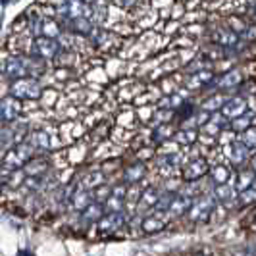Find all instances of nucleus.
Listing matches in <instances>:
<instances>
[{
	"mask_svg": "<svg viewBox=\"0 0 256 256\" xmlns=\"http://www.w3.org/2000/svg\"><path fill=\"white\" fill-rule=\"evenodd\" d=\"M241 79H243V76H241L237 70H233L230 74L220 77L218 81H216V85H218V87H237V85L241 83Z\"/></svg>",
	"mask_w": 256,
	"mask_h": 256,
	"instance_id": "25",
	"label": "nucleus"
},
{
	"mask_svg": "<svg viewBox=\"0 0 256 256\" xmlns=\"http://www.w3.org/2000/svg\"><path fill=\"white\" fill-rule=\"evenodd\" d=\"M31 54H33V58H38V60H52L60 54V44L52 38L37 37L33 38Z\"/></svg>",
	"mask_w": 256,
	"mask_h": 256,
	"instance_id": "5",
	"label": "nucleus"
},
{
	"mask_svg": "<svg viewBox=\"0 0 256 256\" xmlns=\"http://www.w3.org/2000/svg\"><path fill=\"white\" fill-rule=\"evenodd\" d=\"M252 122H254V114L252 112H246V114L239 116L237 120L231 122V129L233 131H239V133H244L246 129L252 128Z\"/></svg>",
	"mask_w": 256,
	"mask_h": 256,
	"instance_id": "20",
	"label": "nucleus"
},
{
	"mask_svg": "<svg viewBox=\"0 0 256 256\" xmlns=\"http://www.w3.org/2000/svg\"><path fill=\"white\" fill-rule=\"evenodd\" d=\"M31 158H33V148L27 142L16 144L14 148H10L8 152L4 154V158H2V170H6L8 174L20 172Z\"/></svg>",
	"mask_w": 256,
	"mask_h": 256,
	"instance_id": "2",
	"label": "nucleus"
},
{
	"mask_svg": "<svg viewBox=\"0 0 256 256\" xmlns=\"http://www.w3.org/2000/svg\"><path fill=\"white\" fill-rule=\"evenodd\" d=\"M250 14L256 18V2H254V4H250Z\"/></svg>",
	"mask_w": 256,
	"mask_h": 256,
	"instance_id": "37",
	"label": "nucleus"
},
{
	"mask_svg": "<svg viewBox=\"0 0 256 256\" xmlns=\"http://www.w3.org/2000/svg\"><path fill=\"white\" fill-rule=\"evenodd\" d=\"M168 226V220L162 214H152L142 222V230L146 233H156V231H162Z\"/></svg>",
	"mask_w": 256,
	"mask_h": 256,
	"instance_id": "17",
	"label": "nucleus"
},
{
	"mask_svg": "<svg viewBox=\"0 0 256 256\" xmlns=\"http://www.w3.org/2000/svg\"><path fill=\"white\" fill-rule=\"evenodd\" d=\"M124 222L126 220H124L122 212H110L98 222V230L102 233H114V231H120L124 228Z\"/></svg>",
	"mask_w": 256,
	"mask_h": 256,
	"instance_id": "12",
	"label": "nucleus"
},
{
	"mask_svg": "<svg viewBox=\"0 0 256 256\" xmlns=\"http://www.w3.org/2000/svg\"><path fill=\"white\" fill-rule=\"evenodd\" d=\"M92 202H94V200H92V192L85 191V189H79V191H76L70 196V204L74 206L76 210H81V212H83L85 208H89Z\"/></svg>",
	"mask_w": 256,
	"mask_h": 256,
	"instance_id": "15",
	"label": "nucleus"
},
{
	"mask_svg": "<svg viewBox=\"0 0 256 256\" xmlns=\"http://www.w3.org/2000/svg\"><path fill=\"white\" fill-rule=\"evenodd\" d=\"M214 206H216V198H212V196H198L196 200H192V204L187 214H189V218L192 222H206L212 216Z\"/></svg>",
	"mask_w": 256,
	"mask_h": 256,
	"instance_id": "7",
	"label": "nucleus"
},
{
	"mask_svg": "<svg viewBox=\"0 0 256 256\" xmlns=\"http://www.w3.org/2000/svg\"><path fill=\"white\" fill-rule=\"evenodd\" d=\"M196 131L194 129H181L180 133L176 135V139L181 142V144H192V142L196 141Z\"/></svg>",
	"mask_w": 256,
	"mask_h": 256,
	"instance_id": "31",
	"label": "nucleus"
},
{
	"mask_svg": "<svg viewBox=\"0 0 256 256\" xmlns=\"http://www.w3.org/2000/svg\"><path fill=\"white\" fill-rule=\"evenodd\" d=\"M48 170V160L46 158H31L29 162H27L26 166L22 168V174L26 176V178H33V180H42V176H44V172Z\"/></svg>",
	"mask_w": 256,
	"mask_h": 256,
	"instance_id": "8",
	"label": "nucleus"
},
{
	"mask_svg": "<svg viewBox=\"0 0 256 256\" xmlns=\"http://www.w3.org/2000/svg\"><path fill=\"white\" fill-rule=\"evenodd\" d=\"M142 204L144 206H152V208H156V204H158V198H160V192L156 191L154 187H150V189H146V191L142 192Z\"/></svg>",
	"mask_w": 256,
	"mask_h": 256,
	"instance_id": "30",
	"label": "nucleus"
},
{
	"mask_svg": "<svg viewBox=\"0 0 256 256\" xmlns=\"http://www.w3.org/2000/svg\"><path fill=\"white\" fill-rule=\"evenodd\" d=\"M104 218V206L92 202L89 208L83 210V220L85 222H100Z\"/></svg>",
	"mask_w": 256,
	"mask_h": 256,
	"instance_id": "24",
	"label": "nucleus"
},
{
	"mask_svg": "<svg viewBox=\"0 0 256 256\" xmlns=\"http://www.w3.org/2000/svg\"><path fill=\"white\" fill-rule=\"evenodd\" d=\"M68 27L72 29V31H76V33H81V35H90L92 33V24H90V20L87 18H79V20H72V22H68Z\"/></svg>",
	"mask_w": 256,
	"mask_h": 256,
	"instance_id": "21",
	"label": "nucleus"
},
{
	"mask_svg": "<svg viewBox=\"0 0 256 256\" xmlns=\"http://www.w3.org/2000/svg\"><path fill=\"white\" fill-rule=\"evenodd\" d=\"M226 156L230 158L233 166H241L248 160V150L243 146V142H231L226 146Z\"/></svg>",
	"mask_w": 256,
	"mask_h": 256,
	"instance_id": "13",
	"label": "nucleus"
},
{
	"mask_svg": "<svg viewBox=\"0 0 256 256\" xmlns=\"http://www.w3.org/2000/svg\"><path fill=\"white\" fill-rule=\"evenodd\" d=\"M26 142L33 150H46V148H50V137L44 131H33V133H29Z\"/></svg>",
	"mask_w": 256,
	"mask_h": 256,
	"instance_id": "14",
	"label": "nucleus"
},
{
	"mask_svg": "<svg viewBox=\"0 0 256 256\" xmlns=\"http://www.w3.org/2000/svg\"><path fill=\"white\" fill-rule=\"evenodd\" d=\"M181 104H183V98L181 96H178V94H172V96H168V98H164L162 102L158 104L160 106V110H176V108H180Z\"/></svg>",
	"mask_w": 256,
	"mask_h": 256,
	"instance_id": "29",
	"label": "nucleus"
},
{
	"mask_svg": "<svg viewBox=\"0 0 256 256\" xmlns=\"http://www.w3.org/2000/svg\"><path fill=\"white\" fill-rule=\"evenodd\" d=\"M210 178H212V183H214V187H218V185H226V183H230V180H231V168L230 166H216V168H212V172H210Z\"/></svg>",
	"mask_w": 256,
	"mask_h": 256,
	"instance_id": "18",
	"label": "nucleus"
},
{
	"mask_svg": "<svg viewBox=\"0 0 256 256\" xmlns=\"http://www.w3.org/2000/svg\"><path fill=\"white\" fill-rule=\"evenodd\" d=\"M241 142L246 150H256V126H252L250 129H246L241 137Z\"/></svg>",
	"mask_w": 256,
	"mask_h": 256,
	"instance_id": "28",
	"label": "nucleus"
},
{
	"mask_svg": "<svg viewBox=\"0 0 256 256\" xmlns=\"http://www.w3.org/2000/svg\"><path fill=\"white\" fill-rule=\"evenodd\" d=\"M44 74V60L38 58H27V56H16L8 58L4 64V76L12 81L18 79H35Z\"/></svg>",
	"mask_w": 256,
	"mask_h": 256,
	"instance_id": "1",
	"label": "nucleus"
},
{
	"mask_svg": "<svg viewBox=\"0 0 256 256\" xmlns=\"http://www.w3.org/2000/svg\"><path fill=\"white\" fill-rule=\"evenodd\" d=\"M208 174V162H206L204 158H196V160H192L189 162L185 170H183V180L185 181H196L200 180L202 176Z\"/></svg>",
	"mask_w": 256,
	"mask_h": 256,
	"instance_id": "10",
	"label": "nucleus"
},
{
	"mask_svg": "<svg viewBox=\"0 0 256 256\" xmlns=\"http://www.w3.org/2000/svg\"><path fill=\"white\" fill-rule=\"evenodd\" d=\"M250 172L254 174V178H256V156H254V158H252V170H250Z\"/></svg>",
	"mask_w": 256,
	"mask_h": 256,
	"instance_id": "36",
	"label": "nucleus"
},
{
	"mask_svg": "<svg viewBox=\"0 0 256 256\" xmlns=\"http://www.w3.org/2000/svg\"><path fill=\"white\" fill-rule=\"evenodd\" d=\"M122 204H124V198H120L116 194H110V198L106 200V208L110 212H122Z\"/></svg>",
	"mask_w": 256,
	"mask_h": 256,
	"instance_id": "34",
	"label": "nucleus"
},
{
	"mask_svg": "<svg viewBox=\"0 0 256 256\" xmlns=\"http://www.w3.org/2000/svg\"><path fill=\"white\" fill-rule=\"evenodd\" d=\"M256 181V178H254V174L252 172H246V170H243L239 176H237V185H235V189H239V191L243 192V191H246L252 183Z\"/></svg>",
	"mask_w": 256,
	"mask_h": 256,
	"instance_id": "26",
	"label": "nucleus"
},
{
	"mask_svg": "<svg viewBox=\"0 0 256 256\" xmlns=\"http://www.w3.org/2000/svg\"><path fill=\"white\" fill-rule=\"evenodd\" d=\"M222 114H224V118L237 120L239 116L246 114V100L243 96H231V98H228V102L222 106Z\"/></svg>",
	"mask_w": 256,
	"mask_h": 256,
	"instance_id": "9",
	"label": "nucleus"
},
{
	"mask_svg": "<svg viewBox=\"0 0 256 256\" xmlns=\"http://www.w3.org/2000/svg\"><path fill=\"white\" fill-rule=\"evenodd\" d=\"M226 102H228V96H224V94H214V96H210L208 100L202 102V110H204L206 114H210V112L222 110V106Z\"/></svg>",
	"mask_w": 256,
	"mask_h": 256,
	"instance_id": "23",
	"label": "nucleus"
},
{
	"mask_svg": "<svg viewBox=\"0 0 256 256\" xmlns=\"http://www.w3.org/2000/svg\"><path fill=\"white\" fill-rule=\"evenodd\" d=\"M214 198L220 200V202H231V200L235 198V187H233L231 183L214 187Z\"/></svg>",
	"mask_w": 256,
	"mask_h": 256,
	"instance_id": "19",
	"label": "nucleus"
},
{
	"mask_svg": "<svg viewBox=\"0 0 256 256\" xmlns=\"http://www.w3.org/2000/svg\"><path fill=\"white\" fill-rule=\"evenodd\" d=\"M212 40H214L218 46L231 48V46H237V44H239V33L233 31V29H228V27H220V29L214 31Z\"/></svg>",
	"mask_w": 256,
	"mask_h": 256,
	"instance_id": "11",
	"label": "nucleus"
},
{
	"mask_svg": "<svg viewBox=\"0 0 256 256\" xmlns=\"http://www.w3.org/2000/svg\"><path fill=\"white\" fill-rule=\"evenodd\" d=\"M100 185H104V174L102 172H90L89 176L83 180V189L85 191H94Z\"/></svg>",
	"mask_w": 256,
	"mask_h": 256,
	"instance_id": "22",
	"label": "nucleus"
},
{
	"mask_svg": "<svg viewBox=\"0 0 256 256\" xmlns=\"http://www.w3.org/2000/svg\"><path fill=\"white\" fill-rule=\"evenodd\" d=\"M22 114V102L14 96H4L0 98V128L12 126Z\"/></svg>",
	"mask_w": 256,
	"mask_h": 256,
	"instance_id": "6",
	"label": "nucleus"
},
{
	"mask_svg": "<svg viewBox=\"0 0 256 256\" xmlns=\"http://www.w3.org/2000/svg\"><path fill=\"white\" fill-rule=\"evenodd\" d=\"M212 81V74L210 72H198V74H194L191 79V85H206V83H210Z\"/></svg>",
	"mask_w": 256,
	"mask_h": 256,
	"instance_id": "33",
	"label": "nucleus"
},
{
	"mask_svg": "<svg viewBox=\"0 0 256 256\" xmlns=\"http://www.w3.org/2000/svg\"><path fill=\"white\" fill-rule=\"evenodd\" d=\"M220 129H222V122H208L204 126V133H208V135L212 133V137H214L220 133Z\"/></svg>",
	"mask_w": 256,
	"mask_h": 256,
	"instance_id": "35",
	"label": "nucleus"
},
{
	"mask_svg": "<svg viewBox=\"0 0 256 256\" xmlns=\"http://www.w3.org/2000/svg\"><path fill=\"white\" fill-rule=\"evenodd\" d=\"M192 204V198L191 196H187V194H176L174 196V200H172V206H170V214H174V216H181V214H185V212H189V208Z\"/></svg>",
	"mask_w": 256,
	"mask_h": 256,
	"instance_id": "16",
	"label": "nucleus"
},
{
	"mask_svg": "<svg viewBox=\"0 0 256 256\" xmlns=\"http://www.w3.org/2000/svg\"><path fill=\"white\" fill-rule=\"evenodd\" d=\"M144 174H146V170H144V166H142V164L129 166L128 170H126V181H128V183H137V181L141 180Z\"/></svg>",
	"mask_w": 256,
	"mask_h": 256,
	"instance_id": "27",
	"label": "nucleus"
},
{
	"mask_svg": "<svg viewBox=\"0 0 256 256\" xmlns=\"http://www.w3.org/2000/svg\"><path fill=\"white\" fill-rule=\"evenodd\" d=\"M24 137H27V128L22 124L0 128V152H8L16 144H22Z\"/></svg>",
	"mask_w": 256,
	"mask_h": 256,
	"instance_id": "4",
	"label": "nucleus"
},
{
	"mask_svg": "<svg viewBox=\"0 0 256 256\" xmlns=\"http://www.w3.org/2000/svg\"><path fill=\"white\" fill-rule=\"evenodd\" d=\"M42 94V87L37 79H18L10 85V96L22 100H37Z\"/></svg>",
	"mask_w": 256,
	"mask_h": 256,
	"instance_id": "3",
	"label": "nucleus"
},
{
	"mask_svg": "<svg viewBox=\"0 0 256 256\" xmlns=\"http://www.w3.org/2000/svg\"><path fill=\"white\" fill-rule=\"evenodd\" d=\"M196 256H204V254H196Z\"/></svg>",
	"mask_w": 256,
	"mask_h": 256,
	"instance_id": "38",
	"label": "nucleus"
},
{
	"mask_svg": "<svg viewBox=\"0 0 256 256\" xmlns=\"http://www.w3.org/2000/svg\"><path fill=\"white\" fill-rule=\"evenodd\" d=\"M239 200H241V204L243 206H248V204H252V202H256V181L246 189V191L241 192Z\"/></svg>",
	"mask_w": 256,
	"mask_h": 256,
	"instance_id": "32",
	"label": "nucleus"
}]
</instances>
